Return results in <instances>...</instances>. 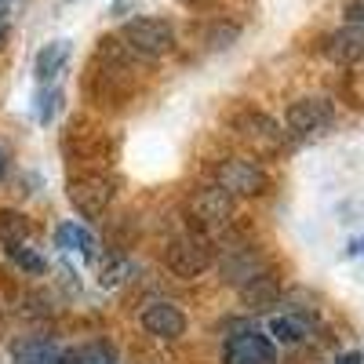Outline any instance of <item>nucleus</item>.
Returning a JSON list of instances; mask_svg holds the SVG:
<instances>
[{"mask_svg":"<svg viewBox=\"0 0 364 364\" xmlns=\"http://www.w3.org/2000/svg\"><path fill=\"white\" fill-rule=\"evenodd\" d=\"M233 208H237V197H230L219 182H215V186H200V190L190 193V200H186V219H190L193 233H204V237H208V233H219V230L230 226Z\"/></svg>","mask_w":364,"mask_h":364,"instance_id":"f257e3e1","label":"nucleus"},{"mask_svg":"<svg viewBox=\"0 0 364 364\" xmlns=\"http://www.w3.org/2000/svg\"><path fill=\"white\" fill-rule=\"evenodd\" d=\"M124 44L142 55V58H157V55H168L175 48V26L168 18H157V15H142V18H132L124 26Z\"/></svg>","mask_w":364,"mask_h":364,"instance_id":"f03ea898","label":"nucleus"},{"mask_svg":"<svg viewBox=\"0 0 364 364\" xmlns=\"http://www.w3.org/2000/svg\"><path fill=\"white\" fill-rule=\"evenodd\" d=\"M211 262V245L204 233H182L164 248V266L175 273V277H200Z\"/></svg>","mask_w":364,"mask_h":364,"instance_id":"7ed1b4c3","label":"nucleus"},{"mask_svg":"<svg viewBox=\"0 0 364 364\" xmlns=\"http://www.w3.org/2000/svg\"><path fill=\"white\" fill-rule=\"evenodd\" d=\"M215 182L230 193V197H259L262 190H266V171L255 164V161H248V157H226V161H219V168H215Z\"/></svg>","mask_w":364,"mask_h":364,"instance_id":"20e7f679","label":"nucleus"},{"mask_svg":"<svg viewBox=\"0 0 364 364\" xmlns=\"http://www.w3.org/2000/svg\"><path fill=\"white\" fill-rule=\"evenodd\" d=\"M109 200H113V178L95 175V171L70 178V204L80 211L84 219H99L102 211L109 208Z\"/></svg>","mask_w":364,"mask_h":364,"instance_id":"39448f33","label":"nucleus"},{"mask_svg":"<svg viewBox=\"0 0 364 364\" xmlns=\"http://www.w3.org/2000/svg\"><path fill=\"white\" fill-rule=\"evenodd\" d=\"M331 120H336V109H331L328 99L321 95H310V99H295L284 113V124L291 135H314L321 128H328Z\"/></svg>","mask_w":364,"mask_h":364,"instance_id":"423d86ee","label":"nucleus"},{"mask_svg":"<svg viewBox=\"0 0 364 364\" xmlns=\"http://www.w3.org/2000/svg\"><path fill=\"white\" fill-rule=\"evenodd\" d=\"M219 273H223L226 284L245 288L248 281H255V277H262V273H266V259H262V252H255L248 245H237V248H226L223 252Z\"/></svg>","mask_w":364,"mask_h":364,"instance_id":"0eeeda50","label":"nucleus"},{"mask_svg":"<svg viewBox=\"0 0 364 364\" xmlns=\"http://www.w3.org/2000/svg\"><path fill=\"white\" fill-rule=\"evenodd\" d=\"M237 132L240 139H248L255 149H266V154H277L284 146V132L273 117L259 113V109H240L237 113Z\"/></svg>","mask_w":364,"mask_h":364,"instance_id":"6e6552de","label":"nucleus"},{"mask_svg":"<svg viewBox=\"0 0 364 364\" xmlns=\"http://www.w3.org/2000/svg\"><path fill=\"white\" fill-rule=\"evenodd\" d=\"M223 360L226 364H277V350H273V343L262 331H240V336L226 339Z\"/></svg>","mask_w":364,"mask_h":364,"instance_id":"1a4fd4ad","label":"nucleus"},{"mask_svg":"<svg viewBox=\"0 0 364 364\" xmlns=\"http://www.w3.org/2000/svg\"><path fill=\"white\" fill-rule=\"evenodd\" d=\"M139 324L157 339H178V336H186V328H190L182 306H175V302H168V299L149 302V306L139 314Z\"/></svg>","mask_w":364,"mask_h":364,"instance_id":"9d476101","label":"nucleus"},{"mask_svg":"<svg viewBox=\"0 0 364 364\" xmlns=\"http://www.w3.org/2000/svg\"><path fill=\"white\" fill-rule=\"evenodd\" d=\"M324 55L331 63H343V66H353L364 58V26H343L339 33H331L324 41Z\"/></svg>","mask_w":364,"mask_h":364,"instance_id":"9b49d317","label":"nucleus"},{"mask_svg":"<svg viewBox=\"0 0 364 364\" xmlns=\"http://www.w3.org/2000/svg\"><path fill=\"white\" fill-rule=\"evenodd\" d=\"M11 364H66V350L44 339H22L11 346Z\"/></svg>","mask_w":364,"mask_h":364,"instance_id":"f8f14e48","label":"nucleus"},{"mask_svg":"<svg viewBox=\"0 0 364 364\" xmlns=\"http://www.w3.org/2000/svg\"><path fill=\"white\" fill-rule=\"evenodd\" d=\"M66 58H70V41H48V44L37 51V58H33L37 80H41V84H51L55 73H63Z\"/></svg>","mask_w":364,"mask_h":364,"instance_id":"ddd939ff","label":"nucleus"},{"mask_svg":"<svg viewBox=\"0 0 364 364\" xmlns=\"http://www.w3.org/2000/svg\"><path fill=\"white\" fill-rule=\"evenodd\" d=\"M277 299H281V284H277V277H269V273H262V277H255L240 288V302H245L248 310H269V306H277Z\"/></svg>","mask_w":364,"mask_h":364,"instance_id":"4468645a","label":"nucleus"},{"mask_svg":"<svg viewBox=\"0 0 364 364\" xmlns=\"http://www.w3.org/2000/svg\"><path fill=\"white\" fill-rule=\"evenodd\" d=\"M55 245H58V248H70V252H80L87 262L99 255V240L91 237L87 230H80L77 223H63V226H58V230H55Z\"/></svg>","mask_w":364,"mask_h":364,"instance_id":"2eb2a0df","label":"nucleus"},{"mask_svg":"<svg viewBox=\"0 0 364 364\" xmlns=\"http://www.w3.org/2000/svg\"><path fill=\"white\" fill-rule=\"evenodd\" d=\"M237 37H240V26L223 22V18L200 26V44H204L208 51H226L230 44H237Z\"/></svg>","mask_w":364,"mask_h":364,"instance_id":"dca6fc26","label":"nucleus"},{"mask_svg":"<svg viewBox=\"0 0 364 364\" xmlns=\"http://www.w3.org/2000/svg\"><path fill=\"white\" fill-rule=\"evenodd\" d=\"M26 237H29V219L22 211H0V245L15 248L26 245Z\"/></svg>","mask_w":364,"mask_h":364,"instance_id":"f3484780","label":"nucleus"},{"mask_svg":"<svg viewBox=\"0 0 364 364\" xmlns=\"http://www.w3.org/2000/svg\"><path fill=\"white\" fill-rule=\"evenodd\" d=\"M58 106H63V87L44 84L41 95H37V120H41V124H51L55 113H58Z\"/></svg>","mask_w":364,"mask_h":364,"instance_id":"a211bd4d","label":"nucleus"},{"mask_svg":"<svg viewBox=\"0 0 364 364\" xmlns=\"http://www.w3.org/2000/svg\"><path fill=\"white\" fill-rule=\"evenodd\" d=\"M269 336L277 343H299L302 336H306V328H302V321H295V317H273L269 321Z\"/></svg>","mask_w":364,"mask_h":364,"instance_id":"6ab92c4d","label":"nucleus"},{"mask_svg":"<svg viewBox=\"0 0 364 364\" xmlns=\"http://www.w3.org/2000/svg\"><path fill=\"white\" fill-rule=\"evenodd\" d=\"M8 255L26 269V273H37V277H41V273L48 269V259L41 255V252H33V248H26V245H15V248H8Z\"/></svg>","mask_w":364,"mask_h":364,"instance_id":"aec40b11","label":"nucleus"},{"mask_svg":"<svg viewBox=\"0 0 364 364\" xmlns=\"http://www.w3.org/2000/svg\"><path fill=\"white\" fill-rule=\"evenodd\" d=\"M124 273H132V266H128V262H113V266H106V269H102L99 284H102V288H117V284H124V281H128Z\"/></svg>","mask_w":364,"mask_h":364,"instance_id":"412c9836","label":"nucleus"},{"mask_svg":"<svg viewBox=\"0 0 364 364\" xmlns=\"http://www.w3.org/2000/svg\"><path fill=\"white\" fill-rule=\"evenodd\" d=\"M343 15H346V26H364V0H350Z\"/></svg>","mask_w":364,"mask_h":364,"instance_id":"4be33fe9","label":"nucleus"},{"mask_svg":"<svg viewBox=\"0 0 364 364\" xmlns=\"http://www.w3.org/2000/svg\"><path fill=\"white\" fill-rule=\"evenodd\" d=\"M339 364H364V353H360V350H353V353H343V357H339Z\"/></svg>","mask_w":364,"mask_h":364,"instance_id":"5701e85b","label":"nucleus"},{"mask_svg":"<svg viewBox=\"0 0 364 364\" xmlns=\"http://www.w3.org/2000/svg\"><path fill=\"white\" fill-rule=\"evenodd\" d=\"M8 175V154H4V146H0V178Z\"/></svg>","mask_w":364,"mask_h":364,"instance_id":"b1692460","label":"nucleus"},{"mask_svg":"<svg viewBox=\"0 0 364 364\" xmlns=\"http://www.w3.org/2000/svg\"><path fill=\"white\" fill-rule=\"evenodd\" d=\"M0 29H4V15H0Z\"/></svg>","mask_w":364,"mask_h":364,"instance_id":"393cba45","label":"nucleus"}]
</instances>
